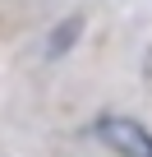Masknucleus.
Returning a JSON list of instances; mask_svg holds the SVG:
<instances>
[{"instance_id":"obj_2","label":"nucleus","mask_w":152,"mask_h":157,"mask_svg":"<svg viewBox=\"0 0 152 157\" xmlns=\"http://www.w3.org/2000/svg\"><path fill=\"white\" fill-rule=\"evenodd\" d=\"M79 33H83V19H65V23H60V28L51 33L46 51H51V56H65V51L74 46V37H79Z\"/></svg>"},{"instance_id":"obj_1","label":"nucleus","mask_w":152,"mask_h":157,"mask_svg":"<svg viewBox=\"0 0 152 157\" xmlns=\"http://www.w3.org/2000/svg\"><path fill=\"white\" fill-rule=\"evenodd\" d=\"M97 134H102V143H111V148L124 152V157H152V129H143L138 120L102 116V120H97Z\"/></svg>"}]
</instances>
